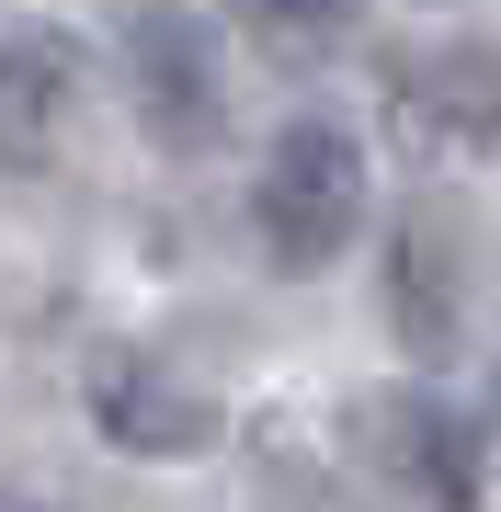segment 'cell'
<instances>
[{"mask_svg": "<svg viewBox=\"0 0 501 512\" xmlns=\"http://www.w3.org/2000/svg\"><path fill=\"white\" fill-rule=\"evenodd\" d=\"M262 251L285 262V274H319V262L353 251V217H365V148H353L342 114H297L274 148H262Z\"/></svg>", "mask_w": 501, "mask_h": 512, "instance_id": "1", "label": "cell"}, {"mask_svg": "<svg viewBox=\"0 0 501 512\" xmlns=\"http://www.w3.org/2000/svg\"><path fill=\"white\" fill-rule=\"evenodd\" d=\"M126 80L160 148H205L217 137V35L194 0H137L126 12Z\"/></svg>", "mask_w": 501, "mask_h": 512, "instance_id": "2", "label": "cell"}, {"mask_svg": "<svg viewBox=\"0 0 501 512\" xmlns=\"http://www.w3.org/2000/svg\"><path fill=\"white\" fill-rule=\"evenodd\" d=\"M92 421L126 456H194V444H217V399L183 387L171 365H149V353H92Z\"/></svg>", "mask_w": 501, "mask_h": 512, "instance_id": "3", "label": "cell"}, {"mask_svg": "<svg viewBox=\"0 0 501 512\" xmlns=\"http://www.w3.org/2000/svg\"><path fill=\"white\" fill-rule=\"evenodd\" d=\"M399 114L445 148H501V35H445L399 69Z\"/></svg>", "mask_w": 501, "mask_h": 512, "instance_id": "4", "label": "cell"}, {"mask_svg": "<svg viewBox=\"0 0 501 512\" xmlns=\"http://www.w3.org/2000/svg\"><path fill=\"white\" fill-rule=\"evenodd\" d=\"M365 433H376V456H388L399 478H422L433 501H479V433H467L456 410H433V399H376Z\"/></svg>", "mask_w": 501, "mask_h": 512, "instance_id": "5", "label": "cell"}, {"mask_svg": "<svg viewBox=\"0 0 501 512\" xmlns=\"http://www.w3.org/2000/svg\"><path fill=\"white\" fill-rule=\"evenodd\" d=\"M388 319H399L410 353H445L456 342V251L433 239V217H410L399 251H388Z\"/></svg>", "mask_w": 501, "mask_h": 512, "instance_id": "6", "label": "cell"}, {"mask_svg": "<svg viewBox=\"0 0 501 512\" xmlns=\"http://www.w3.org/2000/svg\"><path fill=\"white\" fill-rule=\"evenodd\" d=\"M57 92H69V46H57L46 23H12V69H0V126H12V160H35V148H46Z\"/></svg>", "mask_w": 501, "mask_h": 512, "instance_id": "7", "label": "cell"}, {"mask_svg": "<svg viewBox=\"0 0 501 512\" xmlns=\"http://www.w3.org/2000/svg\"><path fill=\"white\" fill-rule=\"evenodd\" d=\"M251 12V35H274V46H319V35H342L365 0H240Z\"/></svg>", "mask_w": 501, "mask_h": 512, "instance_id": "8", "label": "cell"}, {"mask_svg": "<svg viewBox=\"0 0 501 512\" xmlns=\"http://www.w3.org/2000/svg\"><path fill=\"white\" fill-rule=\"evenodd\" d=\"M23 512H35V501H23Z\"/></svg>", "mask_w": 501, "mask_h": 512, "instance_id": "9", "label": "cell"}]
</instances>
